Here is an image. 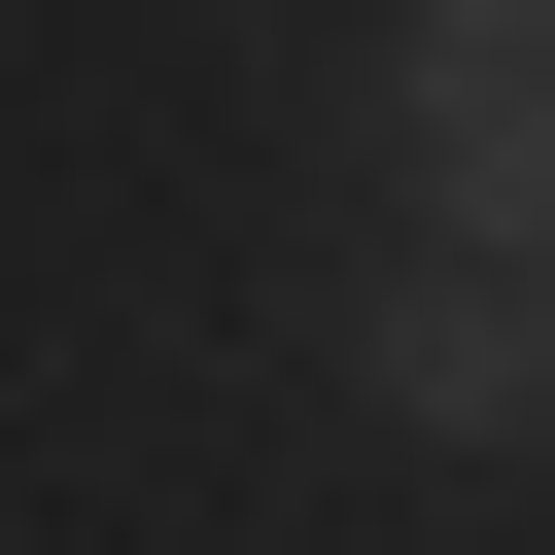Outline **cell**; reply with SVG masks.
Returning a JSON list of instances; mask_svg holds the SVG:
<instances>
[{
    "label": "cell",
    "mask_w": 555,
    "mask_h": 555,
    "mask_svg": "<svg viewBox=\"0 0 555 555\" xmlns=\"http://www.w3.org/2000/svg\"><path fill=\"white\" fill-rule=\"evenodd\" d=\"M382 139H416V243H555V0H416Z\"/></svg>",
    "instance_id": "obj_1"
},
{
    "label": "cell",
    "mask_w": 555,
    "mask_h": 555,
    "mask_svg": "<svg viewBox=\"0 0 555 555\" xmlns=\"http://www.w3.org/2000/svg\"><path fill=\"white\" fill-rule=\"evenodd\" d=\"M347 382H382V416H520V243H416V278H347Z\"/></svg>",
    "instance_id": "obj_2"
},
{
    "label": "cell",
    "mask_w": 555,
    "mask_h": 555,
    "mask_svg": "<svg viewBox=\"0 0 555 555\" xmlns=\"http://www.w3.org/2000/svg\"><path fill=\"white\" fill-rule=\"evenodd\" d=\"M520 416H555V243H520Z\"/></svg>",
    "instance_id": "obj_3"
}]
</instances>
